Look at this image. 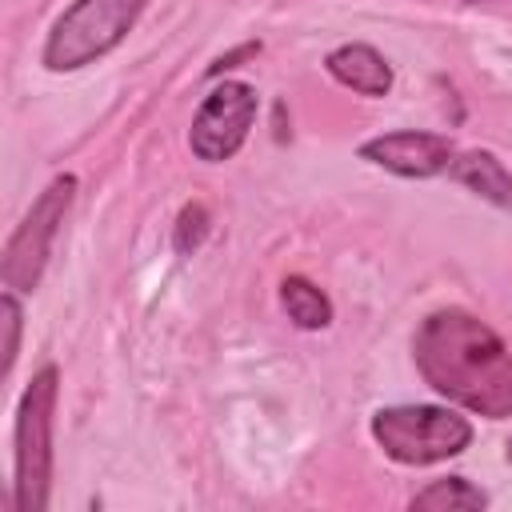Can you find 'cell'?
I'll return each mask as SVG.
<instances>
[{"instance_id": "1", "label": "cell", "mask_w": 512, "mask_h": 512, "mask_svg": "<svg viewBox=\"0 0 512 512\" xmlns=\"http://www.w3.org/2000/svg\"><path fill=\"white\" fill-rule=\"evenodd\" d=\"M416 372L448 404L484 420L512 416V352L468 308H436L412 332Z\"/></svg>"}, {"instance_id": "2", "label": "cell", "mask_w": 512, "mask_h": 512, "mask_svg": "<svg viewBox=\"0 0 512 512\" xmlns=\"http://www.w3.org/2000/svg\"><path fill=\"white\" fill-rule=\"evenodd\" d=\"M56 400H60V372L56 364H44L20 404H16V428H12V508L16 512H44L52 492V436H56Z\"/></svg>"}, {"instance_id": "3", "label": "cell", "mask_w": 512, "mask_h": 512, "mask_svg": "<svg viewBox=\"0 0 512 512\" xmlns=\"http://www.w3.org/2000/svg\"><path fill=\"white\" fill-rule=\"evenodd\" d=\"M148 0H72L44 36L40 64L48 72H80L104 60L144 16Z\"/></svg>"}, {"instance_id": "4", "label": "cell", "mask_w": 512, "mask_h": 512, "mask_svg": "<svg viewBox=\"0 0 512 512\" xmlns=\"http://www.w3.org/2000/svg\"><path fill=\"white\" fill-rule=\"evenodd\" d=\"M372 440L388 460L424 468L460 456L472 444V424L440 404H392L372 412Z\"/></svg>"}, {"instance_id": "5", "label": "cell", "mask_w": 512, "mask_h": 512, "mask_svg": "<svg viewBox=\"0 0 512 512\" xmlns=\"http://www.w3.org/2000/svg\"><path fill=\"white\" fill-rule=\"evenodd\" d=\"M76 196V176L64 172L56 180L44 184V192L32 200V208L24 212V220L12 228L4 252H0V280L12 292H36L52 256V244L60 236V224L72 208Z\"/></svg>"}, {"instance_id": "6", "label": "cell", "mask_w": 512, "mask_h": 512, "mask_svg": "<svg viewBox=\"0 0 512 512\" xmlns=\"http://www.w3.org/2000/svg\"><path fill=\"white\" fill-rule=\"evenodd\" d=\"M256 112H260V96L252 84L244 80H220L196 108L192 116V128H188V148L196 160L204 164H224L232 160L252 124H256Z\"/></svg>"}, {"instance_id": "7", "label": "cell", "mask_w": 512, "mask_h": 512, "mask_svg": "<svg viewBox=\"0 0 512 512\" xmlns=\"http://www.w3.org/2000/svg\"><path fill=\"white\" fill-rule=\"evenodd\" d=\"M360 160L392 172V176H404V180H432V176H444L452 156H456V144L444 136V132H420V128H404V132H380L372 140H364L360 148Z\"/></svg>"}, {"instance_id": "8", "label": "cell", "mask_w": 512, "mask_h": 512, "mask_svg": "<svg viewBox=\"0 0 512 512\" xmlns=\"http://www.w3.org/2000/svg\"><path fill=\"white\" fill-rule=\"evenodd\" d=\"M324 72L340 88H348L356 96H368V100H380V96L392 92V64L384 60V52H376L372 44H360V40L332 48L324 56Z\"/></svg>"}, {"instance_id": "9", "label": "cell", "mask_w": 512, "mask_h": 512, "mask_svg": "<svg viewBox=\"0 0 512 512\" xmlns=\"http://www.w3.org/2000/svg\"><path fill=\"white\" fill-rule=\"evenodd\" d=\"M444 176L456 180V184H464L472 196H480V200H488V204H496L500 212L512 216V172L504 168V160L496 152H488V148L460 152L456 148V156H452V164H448Z\"/></svg>"}, {"instance_id": "10", "label": "cell", "mask_w": 512, "mask_h": 512, "mask_svg": "<svg viewBox=\"0 0 512 512\" xmlns=\"http://www.w3.org/2000/svg\"><path fill=\"white\" fill-rule=\"evenodd\" d=\"M280 308L304 332H320V328L332 324V300L308 276H284L280 280Z\"/></svg>"}, {"instance_id": "11", "label": "cell", "mask_w": 512, "mask_h": 512, "mask_svg": "<svg viewBox=\"0 0 512 512\" xmlns=\"http://www.w3.org/2000/svg\"><path fill=\"white\" fill-rule=\"evenodd\" d=\"M484 504L488 496L468 476H440L408 500L412 512H480Z\"/></svg>"}, {"instance_id": "12", "label": "cell", "mask_w": 512, "mask_h": 512, "mask_svg": "<svg viewBox=\"0 0 512 512\" xmlns=\"http://www.w3.org/2000/svg\"><path fill=\"white\" fill-rule=\"evenodd\" d=\"M204 236H208V208H204L200 200H192V204H184L180 216H176V232H172L176 252H180V256H192V252L204 244Z\"/></svg>"}, {"instance_id": "13", "label": "cell", "mask_w": 512, "mask_h": 512, "mask_svg": "<svg viewBox=\"0 0 512 512\" xmlns=\"http://www.w3.org/2000/svg\"><path fill=\"white\" fill-rule=\"evenodd\" d=\"M0 324H4V364H0V376H12L16 356H20V328H24V312H20V300H16L12 288L0 296Z\"/></svg>"}, {"instance_id": "14", "label": "cell", "mask_w": 512, "mask_h": 512, "mask_svg": "<svg viewBox=\"0 0 512 512\" xmlns=\"http://www.w3.org/2000/svg\"><path fill=\"white\" fill-rule=\"evenodd\" d=\"M252 52H260V44H244V48H236V52H228V56H220L212 68H208V76H220V72H228V68H236V60H244V56H252Z\"/></svg>"}, {"instance_id": "15", "label": "cell", "mask_w": 512, "mask_h": 512, "mask_svg": "<svg viewBox=\"0 0 512 512\" xmlns=\"http://www.w3.org/2000/svg\"><path fill=\"white\" fill-rule=\"evenodd\" d=\"M508 464H512V440H508Z\"/></svg>"}]
</instances>
